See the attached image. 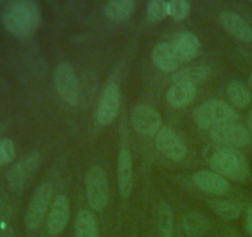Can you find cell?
Returning <instances> with one entry per match:
<instances>
[{
	"label": "cell",
	"instance_id": "6da1fadb",
	"mask_svg": "<svg viewBox=\"0 0 252 237\" xmlns=\"http://www.w3.org/2000/svg\"><path fill=\"white\" fill-rule=\"evenodd\" d=\"M41 7L33 0H14L5 4L2 9V24L11 35L29 37L41 24Z\"/></svg>",
	"mask_w": 252,
	"mask_h": 237
},
{
	"label": "cell",
	"instance_id": "7a4b0ae2",
	"mask_svg": "<svg viewBox=\"0 0 252 237\" xmlns=\"http://www.w3.org/2000/svg\"><path fill=\"white\" fill-rule=\"evenodd\" d=\"M209 165L221 177L244 183L250 178V164L245 156L236 148L218 147L208 158Z\"/></svg>",
	"mask_w": 252,
	"mask_h": 237
},
{
	"label": "cell",
	"instance_id": "3957f363",
	"mask_svg": "<svg viewBox=\"0 0 252 237\" xmlns=\"http://www.w3.org/2000/svg\"><path fill=\"white\" fill-rule=\"evenodd\" d=\"M193 120L202 130H213L224 123L236 122L238 114L225 101L212 99L194 109Z\"/></svg>",
	"mask_w": 252,
	"mask_h": 237
},
{
	"label": "cell",
	"instance_id": "277c9868",
	"mask_svg": "<svg viewBox=\"0 0 252 237\" xmlns=\"http://www.w3.org/2000/svg\"><path fill=\"white\" fill-rule=\"evenodd\" d=\"M52 197H53V185L49 182L41 183L34 189L25 214V225L27 229L34 231L41 226Z\"/></svg>",
	"mask_w": 252,
	"mask_h": 237
},
{
	"label": "cell",
	"instance_id": "5b68a950",
	"mask_svg": "<svg viewBox=\"0 0 252 237\" xmlns=\"http://www.w3.org/2000/svg\"><path fill=\"white\" fill-rule=\"evenodd\" d=\"M85 193L88 204L95 211H103L108 202V182L101 167L95 165L85 175Z\"/></svg>",
	"mask_w": 252,
	"mask_h": 237
},
{
	"label": "cell",
	"instance_id": "8992f818",
	"mask_svg": "<svg viewBox=\"0 0 252 237\" xmlns=\"http://www.w3.org/2000/svg\"><path fill=\"white\" fill-rule=\"evenodd\" d=\"M42 156L37 151L20 158L7 172V183L15 190L24 189L41 167Z\"/></svg>",
	"mask_w": 252,
	"mask_h": 237
},
{
	"label": "cell",
	"instance_id": "52a82bcc",
	"mask_svg": "<svg viewBox=\"0 0 252 237\" xmlns=\"http://www.w3.org/2000/svg\"><path fill=\"white\" fill-rule=\"evenodd\" d=\"M211 136L214 142L219 143L221 147L241 148L250 143V131L244 125L236 122L224 123L211 130Z\"/></svg>",
	"mask_w": 252,
	"mask_h": 237
},
{
	"label": "cell",
	"instance_id": "ba28073f",
	"mask_svg": "<svg viewBox=\"0 0 252 237\" xmlns=\"http://www.w3.org/2000/svg\"><path fill=\"white\" fill-rule=\"evenodd\" d=\"M121 90L116 83H110L103 89L100 96L97 110H96V122L100 126H108L116 120L120 111Z\"/></svg>",
	"mask_w": 252,
	"mask_h": 237
},
{
	"label": "cell",
	"instance_id": "9c48e42d",
	"mask_svg": "<svg viewBox=\"0 0 252 237\" xmlns=\"http://www.w3.org/2000/svg\"><path fill=\"white\" fill-rule=\"evenodd\" d=\"M54 84L59 95L69 105L75 106L79 100V81L73 67L66 62L59 64L54 73Z\"/></svg>",
	"mask_w": 252,
	"mask_h": 237
},
{
	"label": "cell",
	"instance_id": "30bf717a",
	"mask_svg": "<svg viewBox=\"0 0 252 237\" xmlns=\"http://www.w3.org/2000/svg\"><path fill=\"white\" fill-rule=\"evenodd\" d=\"M130 122L135 131L145 136H154L160 131L161 116L159 111L148 104H139L130 114Z\"/></svg>",
	"mask_w": 252,
	"mask_h": 237
},
{
	"label": "cell",
	"instance_id": "8fae6325",
	"mask_svg": "<svg viewBox=\"0 0 252 237\" xmlns=\"http://www.w3.org/2000/svg\"><path fill=\"white\" fill-rule=\"evenodd\" d=\"M155 143L160 152L166 156L170 159L175 162H180L186 156V145L184 141L177 136V133L170 127L160 128L159 132L157 133Z\"/></svg>",
	"mask_w": 252,
	"mask_h": 237
},
{
	"label": "cell",
	"instance_id": "7c38bea8",
	"mask_svg": "<svg viewBox=\"0 0 252 237\" xmlns=\"http://www.w3.org/2000/svg\"><path fill=\"white\" fill-rule=\"evenodd\" d=\"M70 206L65 195L59 194L54 198L47 220V230L51 235H58L65 229L68 224Z\"/></svg>",
	"mask_w": 252,
	"mask_h": 237
},
{
	"label": "cell",
	"instance_id": "4fadbf2b",
	"mask_svg": "<svg viewBox=\"0 0 252 237\" xmlns=\"http://www.w3.org/2000/svg\"><path fill=\"white\" fill-rule=\"evenodd\" d=\"M117 180L121 197L127 200L133 189V157L128 148H122L118 153Z\"/></svg>",
	"mask_w": 252,
	"mask_h": 237
},
{
	"label": "cell",
	"instance_id": "5bb4252c",
	"mask_svg": "<svg viewBox=\"0 0 252 237\" xmlns=\"http://www.w3.org/2000/svg\"><path fill=\"white\" fill-rule=\"evenodd\" d=\"M192 180L197 188L212 195H224L230 190L228 180L211 170H198L193 174Z\"/></svg>",
	"mask_w": 252,
	"mask_h": 237
},
{
	"label": "cell",
	"instance_id": "9a60e30c",
	"mask_svg": "<svg viewBox=\"0 0 252 237\" xmlns=\"http://www.w3.org/2000/svg\"><path fill=\"white\" fill-rule=\"evenodd\" d=\"M219 22L233 37L239 41L252 42V26L240 15L233 11H223L219 14Z\"/></svg>",
	"mask_w": 252,
	"mask_h": 237
},
{
	"label": "cell",
	"instance_id": "2e32d148",
	"mask_svg": "<svg viewBox=\"0 0 252 237\" xmlns=\"http://www.w3.org/2000/svg\"><path fill=\"white\" fill-rule=\"evenodd\" d=\"M170 43H171L174 51L176 52L181 63L182 62L191 61L201 51V42H199L198 37L189 31H184L175 35L171 41H170Z\"/></svg>",
	"mask_w": 252,
	"mask_h": 237
},
{
	"label": "cell",
	"instance_id": "e0dca14e",
	"mask_svg": "<svg viewBox=\"0 0 252 237\" xmlns=\"http://www.w3.org/2000/svg\"><path fill=\"white\" fill-rule=\"evenodd\" d=\"M153 62L164 72H174L181 64L170 42H160L153 48Z\"/></svg>",
	"mask_w": 252,
	"mask_h": 237
},
{
	"label": "cell",
	"instance_id": "ac0fdd59",
	"mask_svg": "<svg viewBox=\"0 0 252 237\" xmlns=\"http://www.w3.org/2000/svg\"><path fill=\"white\" fill-rule=\"evenodd\" d=\"M196 85L189 83H174L166 93V100L174 108H185L194 100Z\"/></svg>",
	"mask_w": 252,
	"mask_h": 237
},
{
	"label": "cell",
	"instance_id": "d6986e66",
	"mask_svg": "<svg viewBox=\"0 0 252 237\" xmlns=\"http://www.w3.org/2000/svg\"><path fill=\"white\" fill-rule=\"evenodd\" d=\"M182 230L189 237H204L211 229L208 219L199 212H187L182 217Z\"/></svg>",
	"mask_w": 252,
	"mask_h": 237
},
{
	"label": "cell",
	"instance_id": "ffe728a7",
	"mask_svg": "<svg viewBox=\"0 0 252 237\" xmlns=\"http://www.w3.org/2000/svg\"><path fill=\"white\" fill-rule=\"evenodd\" d=\"M211 76V68L207 66H194L187 67L185 69H180L172 76L174 83H189L196 85L203 83Z\"/></svg>",
	"mask_w": 252,
	"mask_h": 237
},
{
	"label": "cell",
	"instance_id": "44dd1931",
	"mask_svg": "<svg viewBox=\"0 0 252 237\" xmlns=\"http://www.w3.org/2000/svg\"><path fill=\"white\" fill-rule=\"evenodd\" d=\"M134 11V2L132 0H111L103 7L107 19L115 22H122L129 19Z\"/></svg>",
	"mask_w": 252,
	"mask_h": 237
},
{
	"label": "cell",
	"instance_id": "7402d4cb",
	"mask_svg": "<svg viewBox=\"0 0 252 237\" xmlns=\"http://www.w3.org/2000/svg\"><path fill=\"white\" fill-rule=\"evenodd\" d=\"M75 237H98V226L95 216L89 210H80L75 219Z\"/></svg>",
	"mask_w": 252,
	"mask_h": 237
},
{
	"label": "cell",
	"instance_id": "603a6c76",
	"mask_svg": "<svg viewBox=\"0 0 252 237\" xmlns=\"http://www.w3.org/2000/svg\"><path fill=\"white\" fill-rule=\"evenodd\" d=\"M226 94L236 108L244 109L251 103L250 90L240 80H231L226 86Z\"/></svg>",
	"mask_w": 252,
	"mask_h": 237
},
{
	"label": "cell",
	"instance_id": "cb8c5ba5",
	"mask_svg": "<svg viewBox=\"0 0 252 237\" xmlns=\"http://www.w3.org/2000/svg\"><path fill=\"white\" fill-rule=\"evenodd\" d=\"M208 206L218 216L226 220L238 219L243 212L241 205L235 201H230V200H211L208 201Z\"/></svg>",
	"mask_w": 252,
	"mask_h": 237
},
{
	"label": "cell",
	"instance_id": "d4e9b609",
	"mask_svg": "<svg viewBox=\"0 0 252 237\" xmlns=\"http://www.w3.org/2000/svg\"><path fill=\"white\" fill-rule=\"evenodd\" d=\"M158 225L160 237H171L174 231V212L166 202H161L158 209Z\"/></svg>",
	"mask_w": 252,
	"mask_h": 237
},
{
	"label": "cell",
	"instance_id": "484cf974",
	"mask_svg": "<svg viewBox=\"0 0 252 237\" xmlns=\"http://www.w3.org/2000/svg\"><path fill=\"white\" fill-rule=\"evenodd\" d=\"M147 19L150 22H159L169 15V1L152 0L147 5Z\"/></svg>",
	"mask_w": 252,
	"mask_h": 237
},
{
	"label": "cell",
	"instance_id": "4316f807",
	"mask_svg": "<svg viewBox=\"0 0 252 237\" xmlns=\"http://www.w3.org/2000/svg\"><path fill=\"white\" fill-rule=\"evenodd\" d=\"M191 11V4L186 0H171L169 1V16L175 20H184Z\"/></svg>",
	"mask_w": 252,
	"mask_h": 237
},
{
	"label": "cell",
	"instance_id": "83f0119b",
	"mask_svg": "<svg viewBox=\"0 0 252 237\" xmlns=\"http://www.w3.org/2000/svg\"><path fill=\"white\" fill-rule=\"evenodd\" d=\"M15 156H16L15 143L10 138H1L0 140V167L14 160Z\"/></svg>",
	"mask_w": 252,
	"mask_h": 237
},
{
	"label": "cell",
	"instance_id": "f1b7e54d",
	"mask_svg": "<svg viewBox=\"0 0 252 237\" xmlns=\"http://www.w3.org/2000/svg\"><path fill=\"white\" fill-rule=\"evenodd\" d=\"M10 212H11V209H10L9 204L5 200L0 199V220L4 221V220L9 219Z\"/></svg>",
	"mask_w": 252,
	"mask_h": 237
},
{
	"label": "cell",
	"instance_id": "f546056e",
	"mask_svg": "<svg viewBox=\"0 0 252 237\" xmlns=\"http://www.w3.org/2000/svg\"><path fill=\"white\" fill-rule=\"evenodd\" d=\"M244 227L248 231V234L252 235V205L248 209L245 215V221H244Z\"/></svg>",
	"mask_w": 252,
	"mask_h": 237
},
{
	"label": "cell",
	"instance_id": "4dcf8cb0",
	"mask_svg": "<svg viewBox=\"0 0 252 237\" xmlns=\"http://www.w3.org/2000/svg\"><path fill=\"white\" fill-rule=\"evenodd\" d=\"M0 237H16L14 230L9 226H0Z\"/></svg>",
	"mask_w": 252,
	"mask_h": 237
},
{
	"label": "cell",
	"instance_id": "1f68e13d",
	"mask_svg": "<svg viewBox=\"0 0 252 237\" xmlns=\"http://www.w3.org/2000/svg\"><path fill=\"white\" fill-rule=\"evenodd\" d=\"M248 130L252 133V111L248 114Z\"/></svg>",
	"mask_w": 252,
	"mask_h": 237
},
{
	"label": "cell",
	"instance_id": "d6a6232c",
	"mask_svg": "<svg viewBox=\"0 0 252 237\" xmlns=\"http://www.w3.org/2000/svg\"><path fill=\"white\" fill-rule=\"evenodd\" d=\"M2 132H4V127H2V125L0 123V140H1V138H4L2 137Z\"/></svg>",
	"mask_w": 252,
	"mask_h": 237
},
{
	"label": "cell",
	"instance_id": "836d02e7",
	"mask_svg": "<svg viewBox=\"0 0 252 237\" xmlns=\"http://www.w3.org/2000/svg\"><path fill=\"white\" fill-rule=\"evenodd\" d=\"M249 85H250V88L252 89V74L249 77Z\"/></svg>",
	"mask_w": 252,
	"mask_h": 237
},
{
	"label": "cell",
	"instance_id": "e575fe53",
	"mask_svg": "<svg viewBox=\"0 0 252 237\" xmlns=\"http://www.w3.org/2000/svg\"><path fill=\"white\" fill-rule=\"evenodd\" d=\"M5 4H6V1H2V0H0V6H5Z\"/></svg>",
	"mask_w": 252,
	"mask_h": 237
}]
</instances>
